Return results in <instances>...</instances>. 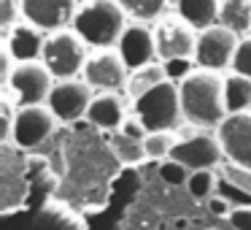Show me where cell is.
Masks as SVG:
<instances>
[{
    "mask_svg": "<svg viewBox=\"0 0 251 230\" xmlns=\"http://www.w3.org/2000/svg\"><path fill=\"white\" fill-rule=\"evenodd\" d=\"M176 133H149L143 138V149H146V160H157V163H165L170 160L176 146Z\"/></svg>",
    "mask_w": 251,
    "mask_h": 230,
    "instance_id": "obj_24",
    "label": "cell"
},
{
    "mask_svg": "<svg viewBox=\"0 0 251 230\" xmlns=\"http://www.w3.org/2000/svg\"><path fill=\"white\" fill-rule=\"evenodd\" d=\"M92 100H95V92L84 79H65V82L54 84L46 106L57 116V122H76L81 116H87Z\"/></svg>",
    "mask_w": 251,
    "mask_h": 230,
    "instance_id": "obj_11",
    "label": "cell"
},
{
    "mask_svg": "<svg viewBox=\"0 0 251 230\" xmlns=\"http://www.w3.org/2000/svg\"><path fill=\"white\" fill-rule=\"evenodd\" d=\"M116 3L125 8L130 19L149 25V22H157L162 14H168L173 0H116Z\"/></svg>",
    "mask_w": 251,
    "mask_h": 230,
    "instance_id": "obj_21",
    "label": "cell"
},
{
    "mask_svg": "<svg viewBox=\"0 0 251 230\" xmlns=\"http://www.w3.org/2000/svg\"><path fill=\"white\" fill-rule=\"evenodd\" d=\"M219 176L227 184L238 187L246 198H251V168H243V165H235V163H224L219 168Z\"/></svg>",
    "mask_w": 251,
    "mask_h": 230,
    "instance_id": "obj_25",
    "label": "cell"
},
{
    "mask_svg": "<svg viewBox=\"0 0 251 230\" xmlns=\"http://www.w3.org/2000/svg\"><path fill=\"white\" fill-rule=\"evenodd\" d=\"M111 152L116 154V160H119L122 165H138L146 160V149H143V141H138V138H130L125 136L122 130L111 133Z\"/></svg>",
    "mask_w": 251,
    "mask_h": 230,
    "instance_id": "obj_22",
    "label": "cell"
},
{
    "mask_svg": "<svg viewBox=\"0 0 251 230\" xmlns=\"http://www.w3.org/2000/svg\"><path fill=\"white\" fill-rule=\"evenodd\" d=\"M89 55H92V52H89V46L84 44V38L71 28V30L51 33L49 38H46L41 62L49 68V73L57 79V82H65V79L84 76V68H87Z\"/></svg>",
    "mask_w": 251,
    "mask_h": 230,
    "instance_id": "obj_4",
    "label": "cell"
},
{
    "mask_svg": "<svg viewBox=\"0 0 251 230\" xmlns=\"http://www.w3.org/2000/svg\"><path fill=\"white\" fill-rule=\"evenodd\" d=\"M216 136L224 146L227 163L251 168V111L229 114L216 130Z\"/></svg>",
    "mask_w": 251,
    "mask_h": 230,
    "instance_id": "obj_13",
    "label": "cell"
},
{
    "mask_svg": "<svg viewBox=\"0 0 251 230\" xmlns=\"http://www.w3.org/2000/svg\"><path fill=\"white\" fill-rule=\"evenodd\" d=\"M232 71L240 73V76H246V79H251V35L240 38L235 60H232Z\"/></svg>",
    "mask_w": 251,
    "mask_h": 230,
    "instance_id": "obj_27",
    "label": "cell"
},
{
    "mask_svg": "<svg viewBox=\"0 0 251 230\" xmlns=\"http://www.w3.org/2000/svg\"><path fill=\"white\" fill-rule=\"evenodd\" d=\"M127 11L116 0H81L73 30L89 49H116L127 30Z\"/></svg>",
    "mask_w": 251,
    "mask_h": 230,
    "instance_id": "obj_2",
    "label": "cell"
},
{
    "mask_svg": "<svg viewBox=\"0 0 251 230\" xmlns=\"http://www.w3.org/2000/svg\"><path fill=\"white\" fill-rule=\"evenodd\" d=\"M122 133H125V136H130V138H138V141H143V138L149 136L146 125H143V122L138 119L135 114H130V116L125 119V125H122Z\"/></svg>",
    "mask_w": 251,
    "mask_h": 230,
    "instance_id": "obj_31",
    "label": "cell"
},
{
    "mask_svg": "<svg viewBox=\"0 0 251 230\" xmlns=\"http://www.w3.org/2000/svg\"><path fill=\"white\" fill-rule=\"evenodd\" d=\"M119 55L125 57L127 68H130L132 73L141 71V68L151 65V62H157V44H154V30L149 28V25L143 22H130L125 30V35H122L119 41Z\"/></svg>",
    "mask_w": 251,
    "mask_h": 230,
    "instance_id": "obj_14",
    "label": "cell"
},
{
    "mask_svg": "<svg viewBox=\"0 0 251 230\" xmlns=\"http://www.w3.org/2000/svg\"><path fill=\"white\" fill-rule=\"evenodd\" d=\"M132 114L146 125L149 133H173L184 122L178 82H162L132 100Z\"/></svg>",
    "mask_w": 251,
    "mask_h": 230,
    "instance_id": "obj_3",
    "label": "cell"
},
{
    "mask_svg": "<svg viewBox=\"0 0 251 230\" xmlns=\"http://www.w3.org/2000/svg\"><path fill=\"white\" fill-rule=\"evenodd\" d=\"M159 176H162V181H168V184H176L186 187V181H189L192 171L184 168L181 163H176V160H165V163H159Z\"/></svg>",
    "mask_w": 251,
    "mask_h": 230,
    "instance_id": "obj_26",
    "label": "cell"
},
{
    "mask_svg": "<svg viewBox=\"0 0 251 230\" xmlns=\"http://www.w3.org/2000/svg\"><path fill=\"white\" fill-rule=\"evenodd\" d=\"M224 100H227L229 114L251 111V79L229 71L227 76H224Z\"/></svg>",
    "mask_w": 251,
    "mask_h": 230,
    "instance_id": "obj_19",
    "label": "cell"
},
{
    "mask_svg": "<svg viewBox=\"0 0 251 230\" xmlns=\"http://www.w3.org/2000/svg\"><path fill=\"white\" fill-rule=\"evenodd\" d=\"M46 38H49V35H46L44 30L33 28V25H27V22H19L6 33V49L11 52V57L17 62H33V60H41V57H44Z\"/></svg>",
    "mask_w": 251,
    "mask_h": 230,
    "instance_id": "obj_16",
    "label": "cell"
},
{
    "mask_svg": "<svg viewBox=\"0 0 251 230\" xmlns=\"http://www.w3.org/2000/svg\"><path fill=\"white\" fill-rule=\"evenodd\" d=\"M219 25L246 38L251 33V0H219Z\"/></svg>",
    "mask_w": 251,
    "mask_h": 230,
    "instance_id": "obj_18",
    "label": "cell"
},
{
    "mask_svg": "<svg viewBox=\"0 0 251 230\" xmlns=\"http://www.w3.org/2000/svg\"><path fill=\"white\" fill-rule=\"evenodd\" d=\"M22 19L33 28L44 30L46 35L71 30L78 11V0H19Z\"/></svg>",
    "mask_w": 251,
    "mask_h": 230,
    "instance_id": "obj_10",
    "label": "cell"
},
{
    "mask_svg": "<svg viewBox=\"0 0 251 230\" xmlns=\"http://www.w3.org/2000/svg\"><path fill=\"white\" fill-rule=\"evenodd\" d=\"M3 3V11H0V25H3V33L19 25V17H22V6H19V0H0Z\"/></svg>",
    "mask_w": 251,
    "mask_h": 230,
    "instance_id": "obj_28",
    "label": "cell"
},
{
    "mask_svg": "<svg viewBox=\"0 0 251 230\" xmlns=\"http://www.w3.org/2000/svg\"><path fill=\"white\" fill-rule=\"evenodd\" d=\"M240 35H235L232 30L222 28V25H213V28L202 30L200 38H197V52H195V65L202 71H232V60L235 52H238Z\"/></svg>",
    "mask_w": 251,
    "mask_h": 230,
    "instance_id": "obj_9",
    "label": "cell"
},
{
    "mask_svg": "<svg viewBox=\"0 0 251 230\" xmlns=\"http://www.w3.org/2000/svg\"><path fill=\"white\" fill-rule=\"evenodd\" d=\"M54 84H57V79L51 76L49 68L41 60L17 62L11 79H8V89L14 92L19 106H46Z\"/></svg>",
    "mask_w": 251,
    "mask_h": 230,
    "instance_id": "obj_7",
    "label": "cell"
},
{
    "mask_svg": "<svg viewBox=\"0 0 251 230\" xmlns=\"http://www.w3.org/2000/svg\"><path fill=\"white\" fill-rule=\"evenodd\" d=\"M127 98L122 92H98L87 111V122L98 130L116 133L127 119Z\"/></svg>",
    "mask_w": 251,
    "mask_h": 230,
    "instance_id": "obj_15",
    "label": "cell"
},
{
    "mask_svg": "<svg viewBox=\"0 0 251 230\" xmlns=\"http://www.w3.org/2000/svg\"><path fill=\"white\" fill-rule=\"evenodd\" d=\"M176 14L184 17L197 33L219 25V0H176Z\"/></svg>",
    "mask_w": 251,
    "mask_h": 230,
    "instance_id": "obj_17",
    "label": "cell"
},
{
    "mask_svg": "<svg viewBox=\"0 0 251 230\" xmlns=\"http://www.w3.org/2000/svg\"><path fill=\"white\" fill-rule=\"evenodd\" d=\"M154 44H157L159 62H173V60H195L197 52V33L184 17L176 11H168L154 22Z\"/></svg>",
    "mask_w": 251,
    "mask_h": 230,
    "instance_id": "obj_5",
    "label": "cell"
},
{
    "mask_svg": "<svg viewBox=\"0 0 251 230\" xmlns=\"http://www.w3.org/2000/svg\"><path fill=\"white\" fill-rule=\"evenodd\" d=\"M132 71L127 68L119 49H95L84 68V82L100 92H122L130 84Z\"/></svg>",
    "mask_w": 251,
    "mask_h": 230,
    "instance_id": "obj_8",
    "label": "cell"
},
{
    "mask_svg": "<svg viewBox=\"0 0 251 230\" xmlns=\"http://www.w3.org/2000/svg\"><path fill=\"white\" fill-rule=\"evenodd\" d=\"M168 82V71H165V62H151V65L141 68V71H135L130 76V84H127V95H130V100L141 98L143 92H149V89H154L157 84Z\"/></svg>",
    "mask_w": 251,
    "mask_h": 230,
    "instance_id": "obj_20",
    "label": "cell"
},
{
    "mask_svg": "<svg viewBox=\"0 0 251 230\" xmlns=\"http://www.w3.org/2000/svg\"><path fill=\"white\" fill-rule=\"evenodd\" d=\"M184 122L197 130H219L222 122L229 116L224 100V76L213 71L195 68L186 79L178 82Z\"/></svg>",
    "mask_w": 251,
    "mask_h": 230,
    "instance_id": "obj_1",
    "label": "cell"
},
{
    "mask_svg": "<svg viewBox=\"0 0 251 230\" xmlns=\"http://www.w3.org/2000/svg\"><path fill=\"white\" fill-rule=\"evenodd\" d=\"M170 160L181 163L189 171H208V168L219 171L227 163V154H224V146H222L216 133L197 130V133H189V136L176 141Z\"/></svg>",
    "mask_w": 251,
    "mask_h": 230,
    "instance_id": "obj_6",
    "label": "cell"
},
{
    "mask_svg": "<svg viewBox=\"0 0 251 230\" xmlns=\"http://www.w3.org/2000/svg\"><path fill=\"white\" fill-rule=\"evenodd\" d=\"M57 130V116L49 106H19L17 122H14V146L35 149L44 141H49Z\"/></svg>",
    "mask_w": 251,
    "mask_h": 230,
    "instance_id": "obj_12",
    "label": "cell"
},
{
    "mask_svg": "<svg viewBox=\"0 0 251 230\" xmlns=\"http://www.w3.org/2000/svg\"><path fill=\"white\" fill-rule=\"evenodd\" d=\"M229 225L235 230H251V206H235L229 214Z\"/></svg>",
    "mask_w": 251,
    "mask_h": 230,
    "instance_id": "obj_30",
    "label": "cell"
},
{
    "mask_svg": "<svg viewBox=\"0 0 251 230\" xmlns=\"http://www.w3.org/2000/svg\"><path fill=\"white\" fill-rule=\"evenodd\" d=\"M195 60H173V62H165V71H168V79L173 82V79H186L192 71H195Z\"/></svg>",
    "mask_w": 251,
    "mask_h": 230,
    "instance_id": "obj_29",
    "label": "cell"
},
{
    "mask_svg": "<svg viewBox=\"0 0 251 230\" xmlns=\"http://www.w3.org/2000/svg\"><path fill=\"white\" fill-rule=\"evenodd\" d=\"M219 184H222V176H219L216 168L192 171L189 181H186V192H189L195 201H211L219 192Z\"/></svg>",
    "mask_w": 251,
    "mask_h": 230,
    "instance_id": "obj_23",
    "label": "cell"
}]
</instances>
